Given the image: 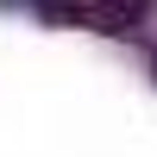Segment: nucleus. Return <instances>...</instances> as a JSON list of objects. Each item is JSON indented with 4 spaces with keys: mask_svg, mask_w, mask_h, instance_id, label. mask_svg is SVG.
<instances>
[]
</instances>
